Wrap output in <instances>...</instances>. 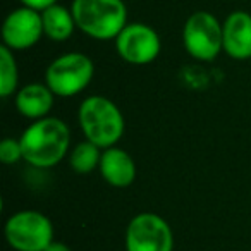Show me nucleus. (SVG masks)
I'll return each instance as SVG.
<instances>
[{
  "label": "nucleus",
  "mask_w": 251,
  "mask_h": 251,
  "mask_svg": "<svg viewBox=\"0 0 251 251\" xmlns=\"http://www.w3.org/2000/svg\"><path fill=\"white\" fill-rule=\"evenodd\" d=\"M182 42L191 57L201 62H212L224 50L222 25L212 12H193L184 23Z\"/></svg>",
  "instance_id": "obj_6"
},
{
  "label": "nucleus",
  "mask_w": 251,
  "mask_h": 251,
  "mask_svg": "<svg viewBox=\"0 0 251 251\" xmlns=\"http://www.w3.org/2000/svg\"><path fill=\"white\" fill-rule=\"evenodd\" d=\"M23 158V147L21 141L14 138H4L0 143V162L11 165Z\"/></svg>",
  "instance_id": "obj_16"
},
{
  "label": "nucleus",
  "mask_w": 251,
  "mask_h": 251,
  "mask_svg": "<svg viewBox=\"0 0 251 251\" xmlns=\"http://www.w3.org/2000/svg\"><path fill=\"white\" fill-rule=\"evenodd\" d=\"M42 21L43 33L53 42H66L73 36L74 29L77 28L73 12L59 4L42 11Z\"/></svg>",
  "instance_id": "obj_13"
},
{
  "label": "nucleus",
  "mask_w": 251,
  "mask_h": 251,
  "mask_svg": "<svg viewBox=\"0 0 251 251\" xmlns=\"http://www.w3.org/2000/svg\"><path fill=\"white\" fill-rule=\"evenodd\" d=\"M224 52L234 60L251 59V14L234 11L222 23Z\"/></svg>",
  "instance_id": "obj_10"
},
{
  "label": "nucleus",
  "mask_w": 251,
  "mask_h": 251,
  "mask_svg": "<svg viewBox=\"0 0 251 251\" xmlns=\"http://www.w3.org/2000/svg\"><path fill=\"white\" fill-rule=\"evenodd\" d=\"M98 169H100V174L105 179V182L114 188H127L136 179V164H134L133 157L117 147L101 151Z\"/></svg>",
  "instance_id": "obj_11"
},
{
  "label": "nucleus",
  "mask_w": 251,
  "mask_h": 251,
  "mask_svg": "<svg viewBox=\"0 0 251 251\" xmlns=\"http://www.w3.org/2000/svg\"><path fill=\"white\" fill-rule=\"evenodd\" d=\"M71 12L77 29L95 40H115L127 26L124 0H73Z\"/></svg>",
  "instance_id": "obj_3"
},
{
  "label": "nucleus",
  "mask_w": 251,
  "mask_h": 251,
  "mask_svg": "<svg viewBox=\"0 0 251 251\" xmlns=\"http://www.w3.org/2000/svg\"><path fill=\"white\" fill-rule=\"evenodd\" d=\"M162 49L160 36L151 26L143 23L127 25L115 38V50L124 62L147 66L158 57Z\"/></svg>",
  "instance_id": "obj_8"
},
{
  "label": "nucleus",
  "mask_w": 251,
  "mask_h": 251,
  "mask_svg": "<svg viewBox=\"0 0 251 251\" xmlns=\"http://www.w3.org/2000/svg\"><path fill=\"white\" fill-rule=\"evenodd\" d=\"M174 236L165 219L157 213L143 212L131 219L126 229L127 251H172Z\"/></svg>",
  "instance_id": "obj_7"
},
{
  "label": "nucleus",
  "mask_w": 251,
  "mask_h": 251,
  "mask_svg": "<svg viewBox=\"0 0 251 251\" xmlns=\"http://www.w3.org/2000/svg\"><path fill=\"white\" fill-rule=\"evenodd\" d=\"M43 35L42 12L25 5L9 12L2 25V42L12 52L31 49Z\"/></svg>",
  "instance_id": "obj_9"
},
{
  "label": "nucleus",
  "mask_w": 251,
  "mask_h": 251,
  "mask_svg": "<svg viewBox=\"0 0 251 251\" xmlns=\"http://www.w3.org/2000/svg\"><path fill=\"white\" fill-rule=\"evenodd\" d=\"M95 64L81 52L62 53L50 62L45 71V84L55 97L69 98L81 93L91 83Z\"/></svg>",
  "instance_id": "obj_4"
},
{
  "label": "nucleus",
  "mask_w": 251,
  "mask_h": 251,
  "mask_svg": "<svg viewBox=\"0 0 251 251\" xmlns=\"http://www.w3.org/2000/svg\"><path fill=\"white\" fill-rule=\"evenodd\" d=\"M19 2H21L25 7L35 9V11H38V12L45 11V9L57 4V0H19Z\"/></svg>",
  "instance_id": "obj_17"
},
{
  "label": "nucleus",
  "mask_w": 251,
  "mask_h": 251,
  "mask_svg": "<svg viewBox=\"0 0 251 251\" xmlns=\"http://www.w3.org/2000/svg\"><path fill=\"white\" fill-rule=\"evenodd\" d=\"M53 97L55 95L47 84L29 83L16 93V108L23 117L38 121V119L49 117L53 107Z\"/></svg>",
  "instance_id": "obj_12"
},
{
  "label": "nucleus",
  "mask_w": 251,
  "mask_h": 251,
  "mask_svg": "<svg viewBox=\"0 0 251 251\" xmlns=\"http://www.w3.org/2000/svg\"><path fill=\"white\" fill-rule=\"evenodd\" d=\"M23 160L38 169L57 165L69 151V126L57 117H43L28 126L19 138Z\"/></svg>",
  "instance_id": "obj_1"
},
{
  "label": "nucleus",
  "mask_w": 251,
  "mask_h": 251,
  "mask_svg": "<svg viewBox=\"0 0 251 251\" xmlns=\"http://www.w3.org/2000/svg\"><path fill=\"white\" fill-rule=\"evenodd\" d=\"M4 236L16 251H45L53 243V226L36 210H21L7 219Z\"/></svg>",
  "instance_id": "obj_5"
},
{
  "label": "nucleus",
  "mask_w": 251,
  "mask_h": 251,
  "mask_svg": "<svg viewBox=\"0 0 251 251\" xmlns=\"http://www.w3.org/2000/svg\"><path fill=\"white\" fill-rule=\"evenodd\" d=\"M45 251H73L66 243H60V241H53Z\"/></svg>",
  "instance_id": "obj_18"
},
{
  "label": "nucleus",
  "mask_w": 251,
  "mask_h": 251,
  "mask_svg": "<svg viewBox=\"0 0 251 251\" xmlns=\"http://www.w3.org/2000/svg\"><path fill=\"white\" fill-rule=\"evenodd\" d=\"M100 158L101 148L86 140L74 147V150L69 155V164L71 169L77 174H90L100 165Z\"/></svg>",
  "instance_id": "obj_14"
},
{
  "label": "nucleus",
  "mask_w": 251,
  "mask_h": 251,
  "mask_svg": "<svg viewBox=\"0 0 251 251\" xmlns=\"http://www.w3.org/2000/svg\"><path fill=\"white\" fill-rule=\"evenodd\" d=\"M19 71L14 52L7 47H0V97L7 98L18 90Z\"/></svg>",
  "instance_id": "obj_15"
},
{
  "label": "nucleus",
  "mask_w": 251,
  "mask_h": 251,
  "mask_svg": "<svg viewBox=\"0 0 251 251\" xmlns=\"http://www.w3.org/2000/svg\"><path fill=\"white\" fill-rule=\"evenodd\" d=\"M77 121L84 138L101 150L112 148L124 134V115L119 107L107 97H88L79 105Z\"/></svg>",
  "instance_id": "obj_2"
}]
</instances>
